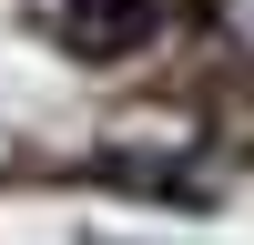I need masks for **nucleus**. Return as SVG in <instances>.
Masks as SVG:
<instances>
[{"label": "nucleus", "instance_id": "obj_1", "mask_svg": "<svg viewBox=\"0 0 254 245\" xmlns=\"http://www.w3.org/2000/svg\"><path fill=\"white\" fill-rule=\"evenodd\" d=\"M153 31H163L153 0H71V20H61V41H71L81 61H122V51H142Z\"/></svg>", "mask_w": 254, "mask_h": 245}, {"label": "nucleus", "instance_id": "obj_2", "mask_svg": "<svg viewBox=\"0 0 254 245\" xmlns=\"http://www.w3.org/2000/svg\"><path fill=\"white\" fill-rule=\"evenodd\" d=\"M203 20H214V41L234 61H254V0H203Z\"/></svg>", "mask_w": 254, "mask_h": 245}]
</instances>
